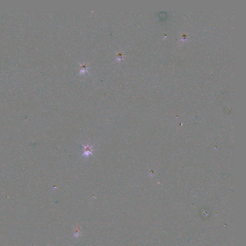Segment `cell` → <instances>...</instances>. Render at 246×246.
Returning <instances> with one entry per match:
<instances>
[{
	"label": "cell",
	"mask_w": 246,
	"mask_h": 246,
	"mask_svg": "<svg viewBox=\"0 0 246 246\" xmlns=\"http://www.w3.org/2000/svg\"><path fill=\"white\" fill-rule=\"evenodd\" d=\"M81 145H82V146L84 147V154H83L81 156V158L83 157H85L86 158H88V156L90 155H92L93 157H94V155L92 154V152L93 151V150H93L92 149V147H93L95 143L93 145H92V146H89V144H88V146H85L84 145H83V144L81 143Z\"/></svg>",
	"instance_id": "1"
}]
</instances>
